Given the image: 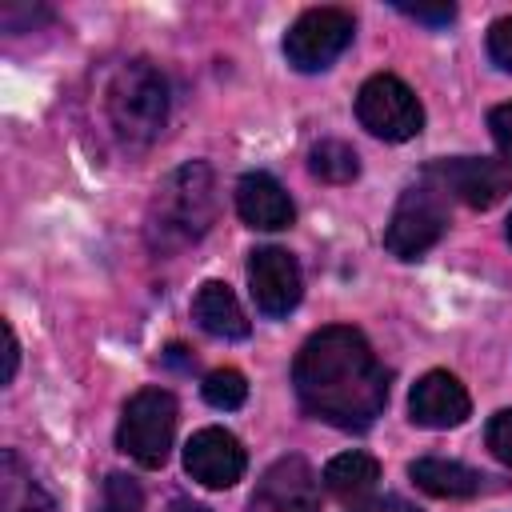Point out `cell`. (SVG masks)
I'll return each instance as SVG.
<instances>
[{"instance_id": "obj_11", "label": "cell", "mask_w": 512, "mask_h": 512, "mask_svg": "<svg viewBox=\"0 0 512 512\" xmlns=\"http://www.w3.org/2000/svg\"><path fill=\"white\" fill-rule=\"evenodd\" d=\"M244 444L224 428H200L184 444V468L204 488H232L244 476Z\"/></svg>"}, {"instance_id": "obj_14", "label": "cell", "mask_w": 512, "mask_h": 512, "mask_svg": "<svg viewBox=\"0 0 512 512\" xmlns=\"http://www.w3.org/2000/svg\"><path fill=\"white\" fill-rule=\"evenodd\" d=\"M192 316L216 340H244L248 336V316H244L240 300L232 296V288L220 284V280L200 284V292L192 300Z\"/></svg>"}, {"instance_id": "obj_6", "label": "cell", "mask_w": 512, "mask_h": 512, "mask_svg": "<svg viewBox=\"0 0 512 512\" xmlns=\"http://www.w3.org/2000/svg\"><path fill=\"white\" fill-rule=\"evenodd\" d=\"M356 120L380 140H412L424 128V108L400 76L376 72L356 92Z\"/></svg>"}, {"instance_id": "obj_7", "label": "cell", "mask_w": 512, "mask_h": 512, "mask_svg": "<svg viewBox=\"0 0 512 512\" xmlns=\"http://www.w3.org/2000/svg\"><path fill=\"white\" fill-rule=\"evenodd\" d=\"M352 16L344 8H308L284 32V56L300 72H324L352 44Z\"/></svg>"}, {"instance_id": "obj_26", "label": "cell", "mask_w": 512, "mask_h": 512, "mask_svg": "<svg viewBox=\"0 0 512 512\" xmlns=\"http://www.w3.org/2000/svg\"><path fill=\"white\" fill-rule=\"evenodd\" d=\"M4 340H8V348H4V384H8L16 376V360H20V344H16L12 324H4Z\"/></svg>"}, {"instance_id": "obj_18", "label": "cell", "mask_w": 512, "mask_h": 512, "mask_svg": "<svg viewBox=\"0 0 512 512\" xmlns=\"http://www.w3.org/2000/svg\"><path fill=\"white\" fill-rule=\"evenodd\" d=\"M308 168H312V176H320L328 184H348V180H356L360 160L344 140H320L308 152Z\"/></svg>"}, {"instance_id": "obj_3", "label": "cell", "mask_w": 512, "mask_h": 512, "mask_svg": "<svg viewBox=\"0 0 512 512\" xmlns=\"http://www.w3.org/2000/svg\"><path fill=\"white\" fill-rule=\"evenodd\" d=\"M104 116L124 148H148L168 120V80L148 60H128L104 88Z\"/></svg>"}, {"instance_id": "obj_5", "label": "cell", "mask_w": 512, "mask_h": 512, "mask_svg": "<svg viewBox=\"0 0 512 512\" xmlns=\"http://www.w3.org/2000/svg\"><path fill=\"white\" fill-rule=\"evenodd\" d=\"M172 436H176V400L164 388H140L120 416L116 428V444L120 452H128L140 468H160L172 452Z\"/></svg>"}, {"instance_id": "obj_2", "label": "cell", "mask_w": 512, "mask_h": 512, "mask_svg": "<svg viewBox=\"0 0 512 512\" xmlns=\"http://www.w3.org/2000/svg\"><path fill=\"white\" fill-rule=\"evenodd\" d=\"M216 220V176L208 164L192 160L176 168L152 196L148 208V244L156 252H176L200 240Z\"/></svg>"}, {"instance_id": "obj_8", "label": "cell", "mask_w": 512, "mask_h": 512, "mask_svg": "<svg viewBox=\"0 0 512 512\" xmlns=\"http://www.w3.org/2000/svg\"><path fill=\"white\" fill-rule=\"evenodd\" d=\"M428 180H436L448 196H456L468 208H496L508 192H512V164L504 160H488V156H456V160H440L424 172Z\"/></svg>"}, {"instance_id": "obj_1", "label": "cell", "mask_w": 512, "mask_h": 512, "mask_svg": "<svg viewBox=\"0 0 512 512\" xmlns=\"http://www.w3.org/2000/svg\"><path fill=\"white\" fill-rule=\"evenodd\" d=\"M292 388L308 416L344 432L372 428L388 404V372L372 344L348 324L320 328L304 340L292 364Z\"/></svg>"}, {"instance_id": "obj_4", "label": "cell", "mask_w": 512, "mask_h": 512, "mask_svg": "<svg viewBox=\"0 0 512 512\" xmlns=\"http://www.w3.org/2000/svg\"><path fill=\"white\" fill-rule=\"evenodd\" d=\"M444 228H448V192L424 176L396 200L392 220L384 228V248L400 260H416L444 236Z\"/></svg>"}, {"instance_id": "obj_28", "label": "cell", "mask_w": 512, "mask_h": 512, "mask_svg": "<svg viewBox=\"0 0 512 512\" xmlns=\"http://www.w3.org/2000/svg\"><path fill=\"white\" fill-rule=\"evenodd\" d=\"M508 240H512V220H508Z\"/></svg>"}, {"instance_id": "obj_12", "label": "cell", "mask_w": 512, "mask_h": 512, "mask_svg": "<svg viewBox=\"0 0 512 512\" xmlns=\"http://www.w3.org/2000/svg\"><path fill=\"white\" fill-rule=\"evenodd\" d=\"M408 412L420 428H456L468 420L472 412V400H468V388L452 376V372H424L408 396Z\"/></svg>"}, {"instance_id": "obj_10", "label": "cell", "mask_w": 512, "mask_h": 512, "mask_svg": "<svg viewBox=\"0 0 512 512\" xmlns=\"http://www.w3.org/2000/svg\"><path fill=\"white\" fill-rule=\"evenodd\" d=\"M248 288L264 316H288L300 304V264L284 248H256L248 256Z\"/></svg>"}, {"instance_id": "obj_27", "label": "cell", "mask_w": 512, "mask_h": 512, "mask_svg": "<svg viewBox=\"0 0 512 512\" xmlns=\"http://www.w3.org/2000/svg\"><path fill=\"white\" fill-rule=\"evenodd\" d=\"M164 512H208V508H204V504H196V500H184V496H176V500H172Z\"/></svg>"}, {"instance_id": "obj_15", "label": "cell", "mask_w": 512, "mask_h": 512, "mask_svg": "<svg viewBox=\"0 0 512 512\" xmlns=\"http://www.w3.org/2000/svg\"><path fill=\"white\" fill-rule=\"evenodd\" d=\"M408 476L416 480V488H424L428 496H440V500H464V496H476L484 488V472L460 464V460H444V456H420L412 460Z\"/></svg>"}, {"instance_id": "obj_25", "label": "cell", "mask_w": 512, "mask_h": 512, "mask_svg": "<svg viewBox=\"0 0 512 512\" xmlns=\"http://www.w3.org/2000/svg\"><path fill=\"white\" fill-rule=\"evenodd\" d=\"M352 512H416V504H408L404 496H376V500L356 504Z\"/></svg>"}, {"instance_id": "obj_19", "label": "cell", "mask_w": 512, "mask_h": 512, "mask_svg": "<svg viewBox=\"0 0 512 512\" xmlns=\"http://www.w3.org/2000/svg\"><path fill=\"white\" fill-rule=\"evenodd\" d=\"M200 392H204V400L212 404V408H240L244 400H248V380L236 372V368H216V372H208L204 376V384H200Z\"/></svg>"}, {"instance_id": "obj_23", "label": "cell", "mask_w": 512, "mask_h": 512, "mask_svg": "<svg viewBox=\"0 0 512 512\" xmlns=\"http://www.w3.org/2000/svg\"><path fill=\"white\" fill-rule=\"evenodd\" d=\"M488 56H492L504 72H512V16H500V20L488 28Z\"/></svg>"}, {"instance_id": "obj_24", "label": "cell", "mask_w": 512, "mask_h": 512, "mask_svg": "<svg viewBox=\"0 0 512 512\" xmlns=\"http://www.w3.org/2000/svg\"><path fill=\"white\" fill-rule=\"evenodd\" d=\"M488 128H492V140H496V148H500V152L512 160V100L488 112Z\"/></svg>"}, {"instance_id": "obj_21", "label": "cell", "mask_w": 512, "mask_h": 512, "mask_svg": "<svg viewBox=\"0 0 512 512\" xmlns=\"http://www.w3.org/2000/svg\"><path fill=\"white\" fill-rule=\"evenodd\" d=\"M484 440H488V448H492L496 460L512 464V408H504V412H496V416L488 420Z\"/></svg>"}, {"instance_id": "obj_20", "label": "cell", "mask_w": 512, "mask_h": 512, "mask_svg": "<svg viewBox=\"0 0 512 512\" xmlns=\"http://www.w3.org/2000/svg\"><path fill=\"white\" fill-rule=\"evenodd\" d=\"M144 508V492L132 476L124 472H108L104 476V492H100V504L96 512H140Z\"/></svg>"}, {"instance_id": "obj_17", "label": "cell", "mask_w": 512, "mask_h": 512, "mask_svg": "<svg viewBox=\"0 0 512 512\" xmlns=\"http://www.w3.org/2000/svg\"><path fill=\"white\" fill-rule=\"evenodd\" d=\"M376 480H380V464L368 452H340L324 468V488L344 504H360L376 488Z\"/></svg>"}, {"instance_id": "obj_13", "label": "cell", "mask_w": 512, "mask_h": 512, "mask_svg": "<svg viewBox=\"0 0 512 512\" xmlns=\"http://www.w3.org/2000/svg\"><path fill=\"white\" fill-rule=\"evenodd\" d=\"M236 212L248 228L260 232H280L296 220V208L288 200V192L280 188V180H272L268 172H248L236 184Z\"/></svg>"}, {"instance_id": "obj_22", "label": "cell", "mask_w": 512, "mask_h": 512, "mask_svg": "<svg viewBox=\"0 0 512 512\" xmlns=\"http://www.w3.org/2000/svg\"><path fill=\"white\" fill-rule=\"evenodd\" d=\"M396 12H404V16H412V20L428 24V28H444V24L456 20V4H448V0H440V4H404L400 0Z\"/></svg>"}, {"instance_id": "obj_9", "label": "cell", "mask_w": 512, "mask_h": 512, "mask_svg": "<svg viewBox=\"0 0 512 512\" xmlns=\"http://www.w3.org/2000/svg\"><path fill=\"white\" fill-rule=\"evenodd\" d=\"M244 512H320V484L304 456H280L256 484Z\"/></svg>"}, {"instance_id": "obj_16", "label": "cell", "mask_w": 512, "mask_h": 512, "mask_svg": "<svg viewBox=\"0 0 512 512\" xmlns=\"http://www.w3.org/2000/svg\"><path fill=\"white\" fill-rule=\"evenodd\" d=\"M0 512H56L52 496L12 448L0 456Z\"/></svg>"}]
</instances>
